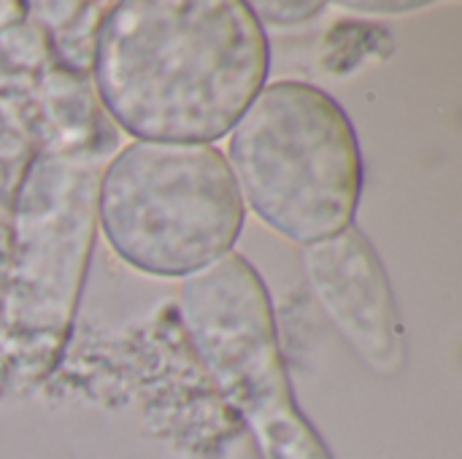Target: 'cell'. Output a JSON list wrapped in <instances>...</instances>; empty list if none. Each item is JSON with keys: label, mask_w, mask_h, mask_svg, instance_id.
I'll use <instances>...</instances> for the list:
<instances>
[{"label": "cell", "mask_w": 462, "mask_h": 459, "mask_svg": "<svg viewBox=\"0 0 462 459\" xmlns=\"http://www.w3.org/2000/svg\"><path fill=\"white\" fill-rule=\"evenodd\" d=\"M97 216L122 262L187 279L233 252L246 208L217 146L133 141L97 181Z\"/></svg>", "instance_id": "277c9868"}, {"label": "cell", "mask_w": 462, "mask_h": 459, "mask_svg": "<svg viewBox=\"0 0 462 459\" xmlns=\"http://www.w3.org/2000/svg\"><path fill=\"white\" fill-rule=\"evenodd\" d=\"M227 165L252 214L292 243L333 238L357 214V130L338 100L314 84L263 87L230 130Z\"/></svg>", "instance_id": "3957f363"}, {"label": "cell", "mask_w": 462, "mask_h": 459, "mask_svg": "<svg viewBox=\"0 0 462 459\" xmlns=\"http://www.w3.org/2000/svg\"><path fill=\"white\" fill-rule=\"evenodd\" d=\"M184 333L225 400L246 419L265 459H330L295 406L268 289L249 260L225 254L187 276Z\"/></svg>", "instance_id": "5b68a950"}, {"label": "cell", "mask_w": 462, "mask_h": 459, "mask_svg": "<svg viewBox=\"0 0 462 459\" xmlns=\"http://www.w3.org/2000/svg\"><path fill=\"white\" fill-rule=\"evenodd\" d=\"M252 14L257 16V22H268V24H276V27H290V24H300V22H309L314 19L325 3H249Z\"/></svg>", "instance_id": "52a82bcc"}, {"label": "cell", "mask_w": 462, "mask_h": 459, "mask_svg": "<svg viewBox=\"0 0 462 459\" xmlns=\"http://www.w3.org/2000/svg\"><path fill=\"white\" fill-rule=\"evenodd\" d=\"M73 146V130L51 149L30 151L19 176L14 225L5 235L8 268L0 311V363L35 379L62 352L89 260L100 160V133Z\"/></svg>", "instance_id": "7a4b0ae2"}, {"label": "cell", "mask_w": 462, "mask_h": 459, "mask_svg": "<svg viewBox=\"0 0 462 459\" xmlns=\"http://www.w3.org/2000/svg\"><path fill=\"white\" fill-rule=\"evenodd\" d=\"M346 11H357V14H409V11H420L425 5H430L428 0H411V3H363V0H341L338 3Z\"/></svg>", "instance_id": "ba28073f"}, {"label": "cell", "mask_w": 462, "mask_h": 459, "mask_svg": "<svg viewBox=\"0 0 462 459\" xmlns=\"http://www.w3.org/2000/svg\"><path fill=\"white\" fill-rule=\"evenodd\" d=\"M89 65L122 133L211 146L265 87L271 46L241 0H122L103 8Z\"/></svg>", "instance_id": "6da1fadb"}, {"label": "cell", "mask_w": 462, "mask_h": 459, "mask_svg": "<svg viewBox=\"0 0 462 459\" xmlns=\"http://www.w3.org/2000/svg\"><path fill=\"white\" fill-rule=\"evenodd\" d=\"M303 268L317 300L346 344L379 373L403 365V330L393 287L371 241L357 230L303 246Z\"/></svg>", "instance_id": "8992f818"}]
</instances>
